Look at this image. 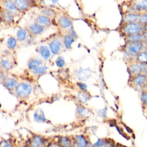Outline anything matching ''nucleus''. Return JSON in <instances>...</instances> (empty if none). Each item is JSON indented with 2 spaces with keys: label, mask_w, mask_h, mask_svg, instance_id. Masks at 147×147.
Returning <instances> with one entry per match:
<instances>
[{
  "label": "nucleus",
  "mask_w": 147,
  "mask_h": 147,
  "mask_svg": "<svg viewBox=\"0 0 147 147\" xmlns=\"http://www.w3.org/2000/svg\"><path fill=\"white\" fill-rule=\"evenodd\" d=\"M32 91V86L25 82L18 84L15 89L16 95L21 99H24L30 95Z\"/></svg>",
  "instance_id": "1"
},
{
  "label": "nucleus",
  "mask_w": 147,
  "mask_h": 147,
  "mask_svg": "<svg viewBox=\"0 0 147 147\" xmlns=\"http://www.w3.org/2000/svg\"><path fill=\"white\" fill-rule=\"evenodd\" d=\"M142 25L141 23L131 22L127 23L123 28V32L128 34L133 35L136 34H140L142 31Z\"/></svg>",
  "instance_id": "2"
},
{
  "label": "nucleus",
  "mask_w": 147,
  "mask_h": 147,
  "mask_svg": "<svg viewBox=\"0 0 147 147\" xmlns=\"http://www.w3.org/2000/svg\"><path fill=\"white\" fill-rule=\"evenodd\" d=\"M142 47L143 44L141 42H131L127 47L126 53L129 56L136 55L141 51Z\"/></svg>",
  "instance_id": "3"
},
{
  "label": "nucleus",
  "mask_w": 147,
  "mask_h": 147,
  "mask_svg": "<svg viewBox=\"0 0 147 147\" xmlns=\"http://www.w3.org/2000/svg\"><path fill=\"white\" fill-rule=\"evenodd\" d=\"M2 5L4 9L12 14H15L17 13L18 9L16 6L14 2L11 1H3L2 2Z\"/></svg>",
  "instance_id": "4"
},
{
  "label": "nucleus",
  "mask_w": 147,
  "mask_h": 147,
  "mask_svg": "<svg viewBox=\"0 0 147 147\" xmlns=\"http://www.w3.org/2000/svg\"><path fill=\"white\" fill-rule=\"evenodd\" d=\"M129 69L132 74H138L147 69V64L144 63H134L130 65Z\"/></svg>",
  "instance_id": "5"
},
{
  "label": "nucleus",
  "mask_w": 147,
  "mask_h": 147,
  "mask_svg": "<svg viewBox=\"0 0 147 147\" xmlns=\"http://www.w3.org/2000/svg\"><path fill=\"white\" fill-rule=\"evenodd\" d=\"M28 30L31 34L33 35H38L44 31V26L37 23H33L28 26Z\"/></svg>",
  "instance_id": "6"
},
{
  "label": "nucleus",
  "mask_w": 147,
  "mask_h": 147,
  "mask_svg": "<svg viewBox=\"0 0 147 147\" xmlns=\"http://www.w3.org/2000/svg\"><path fill=\"white\" fill-rule=\"evenodd\" d=\"M49 48L52 53L57 54L61 48L60 41L58 39H54L51 41L49 43Z\"/></svg>",
  "instance_id": "7"
},
{
  "label": "nucleus",
  "mask_w": 147,
  "mask_h": 147,
  "mask_svg": "<svg viewBox=\"0 0 147 147\" xmlns=\"http://www.w3.org/2000/svg\"><path fill=\"white\" fill-rule=\"evenodd\" d=\"M14 2L18 10L20 11L26 10L30 6V2L27 0H17Z\"/></svg>",
  "instance_id": "8"
},
{
  "label": "nucleus",
  "mask_w": 147,
  "mask_h": 147,
  "mask_svg": "<svg viewBox=\"0 0 147 147\" xmlns=\"http://www.w3.org/2000/svg\"><path fill=\"white\" fill-rule=\"evenodd\" d=\"M3 84L8 89H13L16 87L17 82L16 79L11 78H6L3 79Z\"/></svg>",
  "instance_id": "9"
},
{
  "label": "nucleus",
  "mask_w": 147,
  "mask_h": 147,
  "mask_svg": "<svg viewBox=\"0 0 147 147\" xmlns=\"http://www.w3.org/2000/svg\"><path fill=\"white\" fill-rule=\"evenodd\" d=\"M133 8L137 11L147 10V0L136 1L133 5Z\"/></svg>",
  "instance_id": "10"
},
{
  "label": "nucleus",
  "mask_w": 147,
  "mask_h": 147,
  "mask_svg": "<svg viewBox=\"0 0 147 147\" xmlns=\"http://www.w3.org/2000/svg\"><path fill=\"white\" fill-rule=\"evenodd\" d=\"M38 52L41 55V57H42V59H44L45 60H47L51 56L50 50L49 48L47 46H44V45L40 46L38 49Z\"/></svg>",
  "instance_id": "11"
},
{
  "label": "nucleus",
  "mask_w": 147,
  "mask_h": 147,
  "mask_svg": "<svg viewBox=\"0 0 147 147\" xmlns=\"http://www.w3.org/2000/svg\"><path fill=\"white\" fill-rule=\"evenodd\" d=\"M58 24L61 28L64 29L68 28L71 26V20L66 16L60 17L58 20Z\"/></svg>",
  "instance_id": "12"
},
{
  "label": "nucleus",
  "mask_w": 147,
  "mask_h": 147,
  "mask_svg": "<svg viewBox=\"0 0 147 147\" xmlns=\"http://www.w3.org/2000/svg\"><path fill=\"white\" fill-rule=\"evenodd\" d=\"M36 23L42 25V26H48L51 24V19L49 17H48L44 15H40L37 16L36 18Z\"/></svg>",
  "instance_id": "13"
},
{
  "label": "nucleus",
  "mask_w": 147,
  "mask_h": 147,
  "mask_svg": "<svg viewBox=\"0 0 147 147\" xmlns=\"http://www.w3.org/2000/svg\"><path fill=\"white\" fill-rule=\"evenodd\" d=\"M44 145V141L42 138L39 136H34L31 141L30 144V147H42Z\"/></svg>",
  "instance_id": "14"
},
{
  "label": "nucleus",
  "mask_w": 147,
  "mask_h": 147,
  "mask_svg": "<svg viewBox=\"0 0 147 147\" xmlns=\"http://www.w3.org/2000/svg\"><path fill=\"white\" fill-rule=\"evenodd\" d=\"M140 15L139 14L130 13L126 15L123 19L125 22L131 23V22H134L138 19H140Z\"/></svg>",
  "instance_id": "15"
},
{
  "label": "nucleus",
  "mask_w": 147,
  "mask_h": 147,
  "mask_svg": "<svg viewBox=\"0 0 147 147\" xmlns=\"http://www.w3.org/2000/svg\"><path fill=\"white\" fill-rule=\"evenodd\" d=\"M1 16L2 18L5 21L8 23H11L13 22L14 19V16L11 13H9V11H6V10L3 9L1 11Z\"/></svg>",
  "instance_id": "16"
},
{
  "label": "nucleus",
  "mask_w": 147,
  "mask_h": 147,
  "mask_svg": "<svg viewBox=\"0 0 147 147\" xmlns=\"http://www.w3.org/2000/svg\"><path fill=\"white\" fill-rule=\"evenodd\" d=\"M127 39L131 42H141V41L144 40V37L143 34H136L129 36Z\"/></svg>",
  "instance_id": "17"
},
{
  "label": "nucleus",
  "mask_w": 147,
  "mask_h": 147,
  "mask_svg": "<svg viewBox=\"0 0 147 147\" xmlns=\"http://www.w3.org/2000/svg\"><path fill=\"white\" fill-rule=\"evenodd\" d=\"M146 78L143 75H138L134 78L133 83L136 86H140L145 83Z\"/></svg>",
  "instance_id": "18"
},
{
  "label": "nucleus",
  "mask_w": 147,
  "mask_h": 147,
  "mask_svg": "<svg viewBox=\"0 0 147 147\" xmlns=\"http://www.w3.org/2000/svg\"><path fill=\"white\" fill-rule=\"evenodd\" d=\"M42 61L38 59H32L28 63V68L31 70H33L36 68L41 66Z\"/></svg>",
  "instance_id": "19"
},
{
  "label": "nucleus",
  "mask_w": 147,
  "mask_h": 147,
  "mask_svg": "<svg viewBox=\"0 0 147 147\" xmlns=\"http://www.w3.org/2000/svg\"><path fill=\"white\" fill-rule=\"evenodd\" d=\"M74 38L69 34H67L64 37V45L67 49H69L71 45L74 42Z\"/></svg>",
  "instance_id": "20"
},
{
  "label": "nucleus",
  "mask_w": 147,
  "mask_h": 147,
  "mask_svg": "<svg viewBox=\"0 0 147 147\" xmlns=\"http://www.w3.org/2000/svg\"><path fill=\"white\" fill-rule=\"evenodd\" d=\"M27 35V32L25 29L20 28L17 30V38L18 41H22L25 40Z\"/></svg>",
  "instance_id": "21"
},
{
  "label": "nucleus",
  "mask_w": 147,
  "mask_h": 147,
  "mask_svg": "<svg viewBox=\"0 0 147 147\" xmlns=\"http://www.w3.org/2000/svg\"><path fill=\"white\" fill-rule=\"evenodd\" d=\"M34 118L36 121L38 122H44L45 119L44 113L40 109H38L37 110H36V111L34 114Z\"/></svg>",
  "instance_id": "22"
},
{
  "label": "nucleus",
  "mask_w": 147,
  "mask_h": 147,
  "mask_svg": "<svg viewBox=\"0 0 147 147\" xmlns=\"http://www.w3.org/2000/svg\"><path fill=\"white\" fill-rule=\"evenodd\" d=\"M76 147H87L86 140L82 136H77L76 137Z\"/></svg>",
  "instance_id": "23"
},
{
  "label": "nucleus",
  "mask_w": 147,
  "mask_h": 147,
  "mask_svg": "<svg viewBox=\"0 0 147 147\" xmlns=\"http://www.w3.org/2000/svg\"><path fill=\"white\" fill-rule=\"evenodd\" d=\"M1 66L5 70H10L12 68V63L9 60L2 59L0 61Z\"/></svg>",
  "instance_id": "24"
},
{
  "label": "nucleus",
  "mask_w": 147,
  "mask_h": 147,
  "mask_svg": "<svg viewBox=\"0 0 147 147\" xmlns=\"http://www.w3.org/2000/svg\"><path fill=\"white\" fill-rule=\"evenodd\" d=\"M137 60L141 63L147 64V52H141L137 55Z\"/></svg>",
  "instance_id": "25"
},
{
  "label": "nucleus",
  "mask_w": 147,
  "mask_h": 147,
  "mask_svg": "<svg viewBox=\"0 0 147 147\" xmlns=\"http://www.w3.org/2000/svg\"><path fill=\"white\" fill-rule=\"evenodd\" d=\"M48 70V67L46 66H40L36 69L32 70V72L36 75L44 74L47 72Z\"/></svg>",
  "instance_id": "26"
},
{
  "label": "nucleus",
  "mask_w": 147,
  "mask_h": 147,
  "mask_svg": "<svg viewBox=\"0 0 147 147\" xmlns=\"http://www.w3.org/2000/svg\"><path fill=\"white\" fill-rule=\"evenodd\" d=\"M7 45L10 49H14L17 46L16 39L13 37H10L8 38L7 40Z\"/></svg>",
  "instance_id": "27"
},
{
  "label": "nucleus",
  "mask_w": 147,
  "mask_h": 147,
  "mask_svg": "<svg viewBox=\"0 0 147 147\" xmlns=\"http://www.w3.org/2000/svg\"><path fill=\"white\" fill-rule=\"evenodd\" d=\"M41 13H42V15L48 17H52L55 15V11L54 10H53L52 9L47 7V8L43 9L41 11Z\"/></svg>",
  "instance_id": "28"
},
{
  "label": "nucleus",
  "mask_w": 147,
  "mask_h": 147,
  "mask_svg": "<svg viewBox=\"0 0 147 147\" xmlns=\"http://www.w3.org/2000/svg\"><path fill=\"white\" fill-rule=\"evenodd\" d=\"M78 98H79L80 102H81L82 103H84L89 99L90 96L88 95V94H87L84 92H80L78 95Z\"/></svg>",
  "instance_id": "29"
},
{
  "label": "nucleus",
  "mask_w": 147,
  "mask_h": 147,
  "mask_svg": "<svg viewBox=\"0 0 147 147\" xmlns=\"http://www.w3.org/2000/svg\"><path fill=\"white\" fill-rule=\"evenodd\" d=\"M56 64L58 67H63L65 65V60L64 58L61 56L58 57L56 60Z\"/></svg>",
  "instance_id": "30"
},
{
  "label": "nucleus",
  "mask_w": 147,
  "mask_h": 147,
  "mask_svg": "<svg viewBox=\"0 0 147 147\" xmlns=\"http://www.w3.org/2000/svg\"><path fill=\"white\" fill-rule=\"evenodd\" d=\"M77 111L78 112V113L80 115H86L87 114V113L88 112V110H87L86 109H85L84 107H80V106H79L77 109Z\"/></svg>",
  "instance_id": "31"
},
{
  "label": "nucleus",
  "mask_w": 147,
  "mask_h": 147,
  "mask_svg": "<svg viewBox=\"0 0 147 147\" xmlns=\"http://www.w3.org/2000/svg\"><path fill=\"white\" fill-rule=\"evenodd\" d=\"M140 22L141 23H145L147 24V13L144 14L140 16Z\"/></svg>",
  "instance_id": "32"
},
{
  "label": "nucleus",
  "mask_w": 147,
  "mask_h": 147,
  "mask_svg": "<svg viewBox=\"0 0 147 147\" xmlns=\"http://www.w3.org/2000/svg\"><path fill=\"white\" fill-rule=\"evenodd\" d=\"M78 87L83 91H86L87 90V85L83 83H82V82H79L78 83Z\"/></svg>",
  "instance_id": "33"
},
{
  "label": "nucleus",
  "mask_w": 147,
  "mask_h": 147,
  "mask_svg": "<svg viewBox=\"0 0 147 147\" xmlns=\"http://www.w3.org/2000/svg\"><path fill=\"white\" fill-rule=\"evenodd\" d=\"M141 99L142 102L147 105V93H143L141 95Z\"/></svg>",
  "instance_id": "34"
},
{
  "label": "nucleus",
  "mask_w": 147,
  "mask_h": 147,
  "mask_svg": "<svg viewBox=\"0 0 147 147\" xmlns=\"http://www.w3.org/2000/svg\"><path fill=\"white\" fill-rule=\"evenodd\" d=\"M69 35L71 36H72L74 38H76V37H77V35H76V33L75 32V31L74 30V29H72V28H70V29H69Z\"/></svg>",
  "instance_id": "35"
},
{
  "label": "nucleus",
  "mask_w": 147,
  "mask_h": 147,
  "mask_svg": "<svg viewBox=\"0 0 147 147\" xmlns=\"http://www.w3.org/2000/svg\"><path fill=\"white\" fill-rule=\"evenodd\" d=\"M1 147H12V146L9 142L5 141L1 145Z\"/></svg>",
  "instance_id": "36"
},
{
  "label": "nucleus",
  "mask_w": 147,
  "mask_h": 147,
  "mask_svg": "<svg viewBox=\"0 0 147 147\" xmlns=\"http://www.w3.org/2000/svg\"><path fill=\"white\" fill-rule=\"evenodd\" d=\"M5 78H4V74H3V72L2 69V68L0 67V80L1 79H3Z\"/></svg>",
  "instance_id": "37"
},
{
  "label": "nucleus",
  "mask_w": 147,
  "mask_h": 147,
  "mask_svg": "<svg viewBox=\"0 0 147 147\" xmlns=\"http://www.w3.org/2000/svg\"><path fill=\"white\" fill-rule=\"evenodd\" d=\"M144 28H145V29L146 30V31H147V24H146V25L145 26Z\"/></svg>",
  "instance_id": "38"
},
{
  "label": "nucleus",
  "mask_w": 147,
  "mask_h": 147,
  "mask_svg": "<svg viewBox=\"0 0 147 147\" xmlns=\"http://www.w3.org/2000/svg\"><path fill=\"white\" fill-rule=\"evenodd\" d=\"M145 75L147 76V69L145 71Z\"/></svg>",
  "instance_id": "39"
},
{
  "label": "nucleus",
  "mask_w": 147,
  "mask_h": 147,
  "mask_svg": "<svg viewBox=\"0 0 147 147\" xmlns=\"http://www.w3.org/2000/svg\"><path fill=\"white\" fill-rule=\"evenodd\" d=\"M145 48H146V49L147 50V43L146 44V46H145Z\"/></svg>",
  "instance_id": "40"
}]
</instances>
